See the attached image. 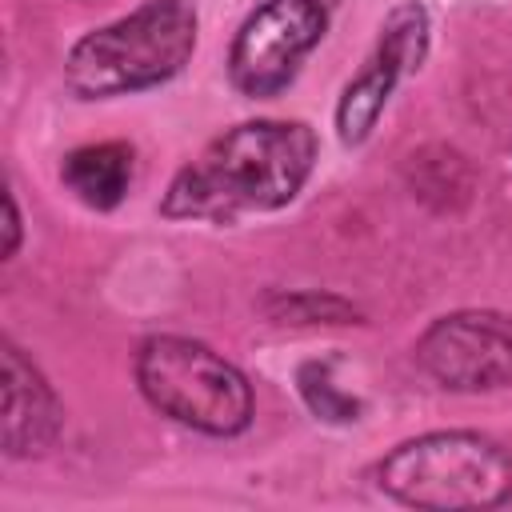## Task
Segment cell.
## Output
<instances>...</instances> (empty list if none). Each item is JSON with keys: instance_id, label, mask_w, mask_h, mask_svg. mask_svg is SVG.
I'll return each mask as SVG.
<instances>
[{"instance_id": "4", "label": "cell", "mask_w": 512, "mask_h": 512, "mask_svg": "<svg viewBox=\"0 0 512 512\" xmlns=\"http://www.w3.org/2000/svg\"><path fill=\"white\" fill-rule=\"evenodd\" d=\"M140 396L168 420L204 436H240L256 400L248 376L192 336H148L132 360Z\"/></svg>"}, {"instance_id": "12", "label": "cell", "mask_w": 512, "mask_h": 512, "mask_svg": "<svg viewBox=\"0 0 512 512\" xmlns=\"http://www.w3.org/2000/svg\"><path fill=\"white\" fill-rule=\"evenodd\" d=\"M4 204H8V244H4V260H12L16 248H20V212H16V196H12V192L4 196Z\"/></svg>"}, {"instance_id": "9", "label": "cell", "mask_w": 512, "mask_h": 512, "mask_svg": "<svg viewBox=\"0 0 512 512\" xmlns=\"http://www.w3.org/2000/svg\"><path fill=\"white\" fill-rule=\"evenodd\" d=\"M136 176V152L124 140H96L80 144L60 160L64 188L92 212H112Z\"/></svg>"}, {"instance_id": "6", "label": "cell", "mask_w": 512, "mask_h": 512, "mask_svg": "<svg viewBox=\"0 0 512 512\" xmlns=\"http://www.w3.org/2000/svg\"><path fill=\"white\" fill-rule=\"evenodd\" d=\"M416 364L448 392H496L512 384V316L460 308L436 316L416 340Z\"/></svg>"}, {"instance_id": "7", "label": "cell", "mask_w": 512, "mask_h": 512, "mask_svg": "<svg viewBox=\"0 0 512 512\" xmlns=\"http://www.w3.org/2000/svg\"><path fill=\"white\" fill-rule=\"evenodd\" d=\"M428 36H432V24H428V8L420 0H400L384 16V24L376 32V44L368 48L364 64L340 88V100H336V136H340V144L356 148L372 136V128H376L380 112L388 108L396 84L424 64Z\"/></svg>"}, {"instance_id": "11", "label": "cell", "mask_w": 512, "mask_h": 512, "mask_svg": "<svg viewBox=\"0 0 512 512\" xmlns=\"http://www.w3.org/2000/svg\"><path fill=\"white\" fill-rule=\"evenodd\" d=\"M268 316L280 324H356L360 312L332 292H276L268 296Z\"/></svg>"}, {"instance_id": "10", "label": "cell", "mask_w": 512, "mask_h": 512, "mask_svg": "<svg viewBox=\"0 0 512 512\" xmlns=\"http://www.w3.org/2000/svg\"><path fill=\"white\" fill-rule=\"evenodd\" d=\"M296 392L308 412L324 424H352L360 420V400L332 380V360H304L296 368Z\"/></svg>"}, {"instance_id": "5", "label": "cell", "mask_w": 512, "mask_h": 512, "mask_svg": "<svg viewBox=\"0 0 512 512\" xmlns=\"http://www.w3.org/2000/svg\"><path fill=\"white\" fill-rule=\"evenodd\" d=\"M328 32V8L320 0H264L256 4L232 36L228 80L248 100L280 96L308 52Z\"/></svg>"}, {"instance_id": "3", "label": "cell", "mask_w": 512, "mask_h": 512, "mask_svg": "<svg viewBox=\"0 0 512 512\" xmlns=\"http://www.w3.org/2000/svg\"><path fill=\"white\" fill-rule=\"evenodd\" d=\"M372 480L388 500L408 508H500L512 500V452L484 432L444 428L384 452Z\"/></svg>"}, {"instance_id": "1", "label": "cell", "mask_w": 512, "mask_h": 512, "mask_svg": "<svg viewBox=\"0 0 512 512\" xmlns=\"http://www.w3.org/2000/svg\"><path fill=\"white\" fill-rule=\"evenodd\" d=\"M316 156L320 144L304 120H244L172 176L160 216L232 224L248 212H276L300 196Z\"/></svg>"}, {"instance_id": "2", "label": "cell", "mask_w": 512, "mask_h": 512, "mask_svg": "<svg viewBox=\"0 0 512 512\" xmlns=\"http://www.w3.org/2000/svg\"><path fill=\"white\" fill-rule=\"evenodd\" d=\"M196 32L200 20L192 0H144L68 48L64 88L76 100H112L160 88L192 60Z\"/></svg>"}, {"instance_id": "8", "label": "cell", "mask_w": 512, "mask_h": 512, "mask_svg": "<svg viewBox=\"0 0 512 512\" xmlns=\"http://www.w3.org/2000/svg\"><path fill=\"white\" fill-rule=\"evenodd\" d=\"M0 376H4V408H0L4 456L28 460L48 452L64 428V408L52 384L44 380V372L8 336L0 340Z\"/></svg>"}]
</instances>
